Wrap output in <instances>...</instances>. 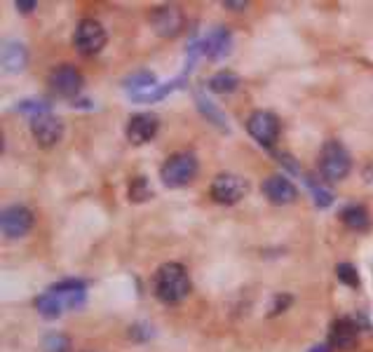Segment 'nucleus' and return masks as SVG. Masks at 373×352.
<instances>
[{"instance_id":"obj_14","label":"nucleus","mask_w":373,"mask_h":352,"mask_svg":"<svg viewBox=\"0 0 373 352\" xmlns=\"http://www.w3.org/2000/svg\"><path fill=\"white\" fill-rule=\"evenodd\" d=\"M263 195L273 204H291L298 197V188L287 176H270L263 181Z\"/></svg>"},{"instance_id":"obj_23","label":"nucleus","mask_w":373,"mask_h":352,"mask_svg":"<svg viewBox=\"0 0 373 352\" xmlns=\"http://www.w3.org/2000/svg\"><path fill=\"white\" fill-rule=\"evenodd\" d=\"M40 350L43 352H70V341H68V336L52 331V334H45L40 338Z\"/></svg>"},{"instance_id":"obj_5","label":"nucleus","mask_w":373,"mask_h":352,"mask_svg":"<svg viewBox=\"0 0 373 352\" xmlns=\"http://www.w3.org/2000/svg\"><path fill=\"white\" fill-rule=\"evenodd\" d=\"M36 223L33 211L24 204H12V207L3 209V216H0V228H3V235L8 240H19L24 235L31 233Z\"/></svg>"},{"instance_id":"obj_11","label":"nucleus","mask_w":373,"mask_h":352,"mask_svg":"<svg viewBox=\"0 0 373 352\" xmlns=\"http://www.w3.org/2000/svg\"><path fill=\"white\" fill-rule=\"evenodd\" d=\"M50 291L59 298L63 310H80L85 305V291L87 284L82 280H61L54 286H50Z\"/></svg>"},{"instance_id":"obj_10","label":"nucleus","mask_w":373,"mask_h":352,"mask_svg":"<svg viewBox=\"0 0 373 352\" xmlns=\"http://www.w3.org/2000/svg\"><path fill=\"white\" fill-rule=\"evenodd\" d=\"M31 132H33V139L38 141L40 148H52V146L59 144V139L63 134V125L59 118L47 113V115H40V118L31 120Z\"/></svg>"},{"instance_id":"obj_24","label":"nucleus","mask_w":373,"mask_h":352,"mask_svg":"<svg viewBox=\"0 0 373 352\" xmlns=\"http://www.w3.org/2000/svg\"><path fill=\"white\" fill-rule=\"evenodd\" d=\"M151 185H148V178L146 176H134V181L130 185V200L132 202H144V200H151Z\"/></svg>"},{"instance_id":"obj_21","label":"nucleus","mask_w":373,"mask_h":352,"mask_svg":"<svg viewBox=\"0 0 373 352\" xmlns=\"http://www.w3.org/2000/svg\"><path fill=\"white\" fill-rule=\"evenodd\" d=\"M207 85L211 92H216V94H230L240 87V78H237L235 73H230V70H221V73L211 75Z\"/></svg>"},{"instance_id":"obj_19","label":"nucleus","mask_w":373,"mask_h":352,"mask_svg":"<svg viewBox=\"0 0 373 352\" xmlns=\"http://www.w3.org/2000/svg\"><path fill=\"white\" fill-rule=\"evenodd\" d=\"M195 101H197V108H200V113L204 115V118L209 120L211 125L214 127H218V130H223V132H228V123H226V115H223L218 108L211 104V101L204 97V94L197 89L195 92Z\"/></svg>"},{"instance_id":"obj_27","label":"nucleus","mask_w":373,"mask_h":352,"mask_svg":"<svg viewBox=\"0 0 373 352\" xmlns=\"http://www.w3.org/2000/svg\"><path fill=\"white\" fill-rule=\"evenodd\" d=\"M291 303H294V296H291V293H277V296L273 298V303H270V312H268V315H270V317L280 315V312H284Z\"/></svg>"},{"instance_id":"obj_29","label":"nucleus","mask_w":373,"mask_h":352,"mask_svg":"<svg viewBox=\"0 0 373 352\" xmlns=\"http://www.w3.org/2000/svg\"><path fill=\"white\" fill-rule=\"evenodd\" d=\"M15 8L26 15V12H33L36 10V0H15Z\"/></svg>"},{"instance_id":"obj_3","label":"nucleus","mask_w":373,"mask_h":352,"mask_svg":"<svg viewBox=\"0 0 373 352\" xmlns=\"http://www.w3.org/2000/svg\"><path fill=\"white\" fill-rule=\"evenodd\" d=\"M197 174V158L192 153H174L165 160L160 178L167 188H183Z\"/></svg>"},{"instance_id":"obj_9","label":"nucleus","mask_w":373,"mask_h":352,"mask_svg":"<svg viewBox=\"0 0 373 352\" xmlns=\"http://www.w3.org/2000/svg\"><path fill=\"white\" fill-rule=\"evenodd\" d=\"M151 26L158 36L174 38L181 33L183 29V15L176 5H160L151 15Z\"/></svg>"},{"instance_id":"obj_25","label":"nucleus","mask_w":373,"mask_h":352,"mask_svg":"<svg viewBox=\"0 0 373 352\" xmlns=\"http://www.w3.org/2000/svg\"><path fill=\"white\" fill-rule=\"evenodd\" d=\"M305 181H307V185H310V193H312V200H314V204H317L319 209L331 207V204H333V195L329 193V190H326L324 185L314 183L312 178H305Z\"/></svg>"},{"instance_id":"obj_15","label":"nucleus","mask_w":373,"mask_h":352,"mask_svg":"<svg viewBox=\"0 0 373 352\" xmlns=\"http://www.w3.org/2000/svg\"><path fill=\"white\" fill-rule=\"evenodd\" d=\"M230 47H233V38H230L228 29L216 26L209 36L202 38V54L211 61H221L230 54Z\"/></svg>"},{"instance_id":"obj_1","label":"nucleus","mask_w":373,"mask_h":352,"mask_svg":"<svg viewBox=\"0 0 373 352\" xmlns=\"http://www.w3.org/2000/svg\"><path fill=\"white\" fill-rule=\"evenodd\" d=\"M190 293L188 270L181 263H165L155 273V296L167 305H176Z\"/></svg>"},{"instance_id":"obj_8","label":"nucleus","mask_w":373,"mask_h":352,"mask_svg":"<svg viewBox=\"0 0 373 352\" xmlns=\"http://www.w3.org/2000/svg\"><path fill=\"white\" fill-rule=\"evenodd\" d=\"M50 87L56 97L61 99H75L82 89V75L80 70L70 63H59L52 73H50Z\"/></svg>"},{"instance_id":"obj_13","label":"nucleus","mask_w":373,"mask_h":352,"mask_svg":"<svg viewBox=\"0 0 373 352\" xmlns=\"http://www.w3.org/2000/svg\"><path fill=\"white\" fill-rule=\"evenodd\" d=\"M357 331L359 326L355 319H347V317H340L336 322L331 324V331H329V345L331 350H352L357 343Z\"/></svg>"},{"instance_id":"obj_2","label":"nucleus","mask_w":373,"mask_h":352,"mask_svg":"<svg viewBox=\"0 0 373 352\" xmlns=\"http://www.w3.org/2000/svg\"><path fill=\"white\" fill-rule=\"evenodd\" d=\"M352 158L340 141L331 139L319 151V174L324 181H340L350 174Z\"/></svg>"},{"instance_id":"obj_4","label":"nucleus","mask_w":373,"mask_h":352,"mask_svg":"<svg viewBox=\"0 0 373 352\" xmlns=\"http://www.w3.org/2000/svg\"><path fill=\"white\" fill-rule=\"evenodd\" d=\"M73 43L80 54H99L106 45V29L96 19H80L73 33Z\"/></svg>"},{"instance_id":"obj_16","label":"nucleus","mask_w":373,"mask_h":352,"mask_svg":"<svg viewBox=\"0 0 373 352\" xmlns=\"http://www.w3.org/2000/svg\"><path fill=\"white\" fill-rule=\"evenodd\" d=\"M29 63V52L22 43H5L3 45V66L8 73H22Z\"/></svg>"},{"instance_id":"obj_28","label":"nucleus","mask_w":373,"mask_h":352,"mask_svg":"<svg viewBox=\"0 0 373 352\" xmlns=\"http://www.w3.org/2000/svg\"><path fill=\"white\" fill-rule=\"evenodd\" d=\"M130 336L134 338V341H148V338L153 336V331L148 324H134L130 329Z\"/></svg>"},{"instance_id":"obj_20","label":"nucleus","mask_w":373,"mask_h":352,"mask_svg":"<svg viewBox=\"0 0 373 352\" xmlns=\"http://www.w3.org/2000/svg\"><path fill=\"white\" fill-rule=\"evenodd\" d=\"M36 308L45 319H56V317H61V312H63V305L59 303V298L50 289L36 298Z\"/></svg>"},{"instance_id":"obj_31","label":"nucleus","mask_w":373,"mask_h":352,"mask_svg":"<svg viewBox=\"0 0 373 352\" xmlns=\"http://www.w3.org/2000/svg\"><path fill=\"white\" fill-rule=\"evenodd\" d=\"M310 352H331V345H314Z\"/></svg>"},{"instance_id":"obj_22","label":"nucleus","mask_w":373,"mask_h":352,"mask_svg":"<svg viewBox=\"0 0 373 352\" xmlns=\"http://www.w3.org/2000/svg\"><path fill=\"white\" fill-rule=\"evenodd\" d=\"M50 108H52V104H50V101H45V99H22L17 104V111L29 115L31 120L40 118V115H47Z\"/></svg>"},{"instance_id":"obj_12","label":"nucleus","mask_w":373,"mask_h":352,"mask_svg":"<svg viewBox=\"0 0 373 352\" xmlns=\"http://www.w3.org/2000/svg\"><path fill=\"white\" fill-rule=\"evenodd\" d=\"M158 127L160 120L155 113H137L127 123V139L134 146H144L148 141H153V137L158 134Z\"/></svg>"},{"instance_id":"obj_7","label":"nucleus","mask_w":373,"mask_h":352,"mask_svg":"<svg viewBox=\"0 0 373 352\" xmlns=\"http://www.w3.org/2000/svg\"><path fill=\"white\" fill-rule=\"evenodd\" d=\"M247 132L254 141H259L263 148H273L280 137V120L270 111H254L247 120Z\"/></svg>"},{"instance_id":"obj_17","label":"nucleus","mask_w":373,"mask_h":352,"mask_svg":"<svg viewBox=\"0 0 373 352\" xmlns=\"http://www.w3.org/2000/svg\"><path fill=\"white\" fill-rule=\"evenodd\" d=\"M338 216H340V221H343L345 226L352 228V230H366V228H369V223H371L369 211H366L364 204H357V202L345 204V207L338 211Z\"/></svg>"},{"instance_id":"obj_26","label":"nucleus","mask_w":373,"mask_h":352,"mask_svg":"<svg viewBox=\"0 0 373 352\" xmlns=\"http://www.w3.org/2000/svg\"><path fill=\"white\" fill-rule=\"evenodd\" d=\"M336 275H338V280L343 282L345 286H359V273H357V268L352 266V263H338L336 266Z\"/></svg>"},{"instance_id":"obj_30","label":"nucleus","mask_w":373,"mask_h":352,"mask_svg":"<svg viewBox=\"0 0 373 352\" xmlns=\"http://www.w3.org/2000/svg\"><path fill=\"white\" fill-rule=\"evenodd\" d=\"M226 8H233V10H242V8H247V3H244V0H240V3H233V0H226Z\"/></svg>"},{"instance_id":"obj_6","label":"nucleus","mask_w":373,"mask_h":352,"mask_svg":"<svg viewBox=\"0 0 373 352\" xmlns=\"http://www.w3.org/2000/svg\"><path fill=\"white\" fill-rule=\"evenodd\" d=\"M209 193L218 204H237L249 193V183L237 174H218L209 185Z\"/></svg>"},{"instance_id":"obj_18","label":"nucleus","mask_w":373,"mask_h":352,"mask_svg":"<svg viewBox=\"0 0 373 352\" xmlns=\"http://www.w3.org/2000/svg\"><path fill=\"white\" fill-rule=\"evenodd\" d=\"M122 85L130 92V97H139V94H146V92H151L153 87H158V80L151 70H139V73L127 75Z\"/></svg>"}]
</instances>
